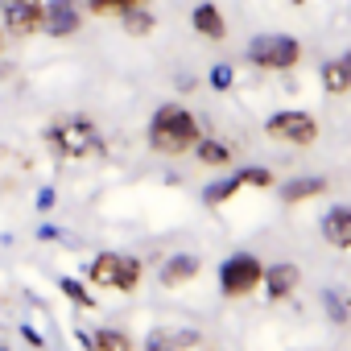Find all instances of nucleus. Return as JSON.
<instances>
[{
  "label": "nucleus",
  "mask_w": 351,
  "mask_h": 351,
  "mask_svg": "<svg viewBox=\"0 0 351 351\" xmlns=\"http://www.w3.org/2000/svg\"><path fill=\"white\" fill-rule=\"evenodd\" d=\"M149 149L161 153V157H182V153H195V145L203 141V128H199V116L182 104H161L149 120Z\"/></svg>",
  "instance_id": "obj_2"
},
{
  "label": "nucleus",
  "mask_w": 351,
  "mask_h": 351,
  "mask_svg": "<svg viewBox=\"0 0 351 351\" xmlns=\"http://www.w3.org/2000/svg\"><path fill=\"white\" fill-rule=\"evenodd\" d=\"M322 191H326L322 178H293L289 186H281V199H285V203H306V199H314V195H322Z\"/></svg>",
  "instance_id": "obj_18"
},
{
  "label": "nucleus",
  "mask_w": 351,
  "mask_h": 351,
  "mask_svg": "<svg viewBox=\"0 0 351 351\" xmlns=\"http://www.w3.org/2000/svg\"><path fill=\"white\" fill-rule=\"evenodd\" d=\"M91 351H136V343L120 330V326H99L91 335Z\"/></svg>",
  "instance_id": "obj_15"
},
{
  "label": "nucleus",
  "mask_w": 351,
  "mask_h": 351,
  "mask_svg": "<svg viewBox=\"0 0 351 351\" xmlns=\"http://www.w3.org/2000/svg\"><path fill=\"white\" fill-rule=\"evenodd\" d=\"M195 157H199L203 165H232V145H228V141H215V136H203V141L195 145Z\"/></svg>",
  "instance_id": "obj_16"
},
{
  "label": "nucleus",
  "mask_w": 351,
  "mask_h": 351,
  "mask_svg": "<svg viewBox=\"0 0 351 351\" xmlns=\"http://www.w3.org/2000/svg\"><path fill=\"white\" fill-rule=\"evenodd\" d=\"M232 79H236V75H232V66H228V62L211 66V87H215V91H228V87H232Z\"/></svg>",
  "instance_id": "obj_23"
},
{
  "label": "nucleus",
  "mask_w": 351,
  "mask_h": 351,
  "mask_svg": "<svg viewBox=\"0 0 351 351\" xmlns=\"http://www.w3.org/2000/svg\"><path fill=\"white\" fill-rule=\"evenodd\" d=\"M265 132L281 145H293V149H306L318 141V120L310 112H298V108H285V112H273Z\"/></svg>",
  "instance_id": "obj_5"
},
{
  "label": "nucleus",
  "mask_w": 351,
  "mask_h": 351,
  "mask_svg": "<svg viewBox=\"0 0 351 351\" xmlns=\"http://www.w3.org/2000/svg\"><path fill=\"white\" fill-rule=\"evenodd\" d=\"M261 285L269 289V298H273V302H281V298H289V293L302 285V269H298V265H289V261L269 265V269H265V277H261Z\"/></svg>",
  "instance_id": "obj_9"
},
{
  "label": "nucleus",
  "mask_w": 351,
  "mask_h": 351,
  "mask_svg": "<svg viewBox=\"0 0 351 351\" xmlns=\"http://www.w3.org/2000/svg\"><path fill=\"white\" fill-rule=\"evenodd\" d=\"M248 62L261 71H293L302 62V42L289 34H261L248 42Z\"/></svg>",
  "instance_id": "obj_4"
},
{
  "label": "nucleus",
  "mask_w": 351,
  "mask_h": 351,
  "mask_svg": "<svg viewBox=\"0 0 351 351\" xmlns=\"http://www.w3.org/2000/svg\"><path fill=\"white\" fill-rule=\"evenodd\" d=\"M199 343V330H169V326H153L145 335V347L141 351H186Z\"/></svg>",
  "instance_id": "obj_12"
},
{
  "label": "nucleus",
  "mask_w": 351,
  "mask_h": 351,
  "mask_svg": "<svg viewBox=\"0 0 351 351\" xmlns=\"http://www.w3.org/2000/svg\"><path fill=\"white\" fill-rule=\"evenodd\" d=\"M5 38H9V34H5V25H0V54H5Z\"/></svg>",
  "instance_id": "obj_25"
},
{
  "label": "nucleus",
  "mask_w": 351,
  "mask_h": 351,
  "mask_svg": "<svg viewBox=\"0 0 351 351\" xmlns=\"http://www.w3.org/2000/svg\"><path fill=\"white\" fill-rule=\"evenodd\" d=\"M141 5H149V0H87V13L91 17H120V13H128V9H141Z\"/></svg>",
  "instance_id": "obj_19"
},
{
  "label": "nucleus",
  "mask_w": 351,
  "mask_h": 351,
  "mask_svg": "<svg viewBox=\"0 0 351 351\" xmlns=\"http://www.w3.org/2000/svg\"><path fill=\"white\" fill-rule=\"evenodd\" d=\"M265 277V265L252 256V252H236L219 265V289L223 298H248Z\"/></svg>",
  "instance_id": "obj_6"
},
{
  "label": "nucleus",
  "mask_w": 351,
  "mask_h": 351,
  "mask_svg": "<svg viewBox=\"0 0 351 351\" xmlns=\"http://www.w3.org/2000/svg\"><path fill=\"white\" fill-rule=\"evenodd\" d=\"M83 0H46V9H42V34L50 38H75L83 29Z\"/></svg>",
  "instance_id": "obj_8"
},
{
  "label": "nucleus",
  "mask_w": 351,
  "mask_h": 351,
  "mask_svg": "<svg viewBox=\"0 0 351 351\" xmlns=\"http://www.w3.org/2000/svg\"><path fill=\"white\" fill-rule=\"evenodd\" d=\"M236 178H240V186H273V173H269V169H261V165L240 169Z\"/></svg>",
  "instance_id": "obj_22"
},
{
  "label": "nucleus",
  "mask_w": 351,
  "mask_h": 351,
  "mask_svg": "<svg viewBox=\"0 0 351 351\" xmlns=\"http://www.w3.org/2000/svg\"><path fill=\"white\" fill-rule=\"evenodd\" d=\"M0 351H9V347H0Z\"/></svg>",
  "instance_id": "obj_26"
},
{
  "label": "nucleus",
  "mask_w": 351,
  "mask_h": 351,
  "mask_svg": "<svg viewBox=\"0 0 351 351\" xmlns=\"http://www.w3.org/2000/svg\"><path fill=\"white\" fill-rule=\"evenodd\" d=\"M54 203H58V195H54L50 186H46V191H38V211H50Z\"/></svg>",
  "instance_id": "obj_24"
},
{
  "label": "nucleus",
  "mask_w": 351,
  "mask_h": 351,
  "mask_svg": "<svg viewBox=\"0 0 351 351\" xmlns=\"http://www.w3.org/2000/svg\"><path fill=\"white\" fill-rule=\"evenodd\" d=\"M199 256L195 252H173L165 265H161V285L165 289H178V285H186V281H195L199 277Z\"/></svg>",
  "instance_id": "obj_11"
},
{
  "label": "nucleus",
  "mask_w": 351,
  "mask_h": 351,
  "mask_svg": "<svg viewBox=\"0 0 351 351\" xmlns=\"http://www.w3.org/2000/svg\"><path fill=\"white\" fill-rule=\"evenodd\" d=\"M54 285H58V289H62V298H71L75 306H83V310H91V306H95V298H91V289H87V285H83L79 277H58Z\"/></svg>",
  "instance_id": "obj_20"
},
{
  "label": "nucleus",
  "mask_w": 351,
  "mask_h": 351,
  "mask_svg": "<svg viewBox=\"0 0 351 351\" xmlns=\"http://www.w3.org/2000/svg\"><path fill=\"white\" fill-rule=\"evenodd\" d=\"M120 29H124V34H132V38H145V34H153V29H157V17L141 5V9L120 13Z\"/></svg>",
  "instance_id": "obj_17"
},
{
  "label": "nucleus",
  "mask_w": 351,
  "mask_h": 351,
  "mask_svg": "<svg viewBox=\"0 0 351 351\" xmlns=\"http://www.w3.org/2000/svg\"><path fill=\"white\" fill-rule=\"evenodd\" d=\"M42 9L46 0H0V25L9 38H34L42 34Z\"/></svg>",
  "instance_id": "obj_7"
},
{
  "label": "nucleus",
  "mask_w": 351,
  "mask_h": 351,
  "mask_svg": "<svg viewBox=\"0 0 351 351\" xmlns=\"http://www.w3.org/2000/svg\"><path fill=\"white\" fill-rule=\"evenodd\" d=\"M322 240L339 252H351V207H330L322 215Z\"/></svg>",
  "instance_id": "obj_10"
},
{
  "label": "nucleus",
  "mask_w": 351,
  "mask_h": 351,
  "mask_svg": "<svg viewBox=\"0 0 351 351\" xmlns=\"http://www.w3.org/2000/svg\"><path fill=\"white\" fill-rule=\"evenodd\" d=\"M145 277V265L128 252H95L87 265V281L95 289H112V293H132Z\"/></svg>",
  "instance_id": "obj_3"
},
{
  "label": "nucleus",
  "mask_w": 351,
  "mask_h": 351,
  "mask_svg": "<svg viewBox=\"0 0 351 351\" xmlns=\"http://www.w3.org/2000/svg\"><path fill=\"white\" fill-rule=\"evenodd\" d=\"M322 91L326 95H351V54H335L322 62Z\"/></svg>",
  "instance_id": "obj_14"
},
{
  "label": "nucleus",
  "mask_w": 351,
  "mask_h": 351,
  "mask_svg": "<svg viewBox=\"0 0 351 351\" xmlns=\"http://www.w3.org/2000/svg\"><path fill=\"white\" fill-rule=\"evenodd\" d=\"M42 141L62 161H91V157L108 153V141H104V132L91 116H54L42 128Z\"/></svg>",
  "instance_id": "obj_1"
},
{
  "label": "nucleus",
  "mask_w": 351,
  "mask_h": 351,
  "mask_svg": "<svg viewBox=\"0 0 351 351\" xmlns=\"http://www.w3.org/2000/svg\"><path fill=\"white\" fill-rule=\"evenodd\" d=\"M191 25H195V34H199V38H211V42H223V38H228V21H223L219 5H211V0L195 5V13H191Z\"/></svg>",
  "instance_id": "obj_13"
},
{
  "label": "nucleus",
  "mask_w": 351,
  "mask_h": 351,
  "mask_svg": "<svg viewBox=\"0 0 351 351\" xmlns=\"http://www.w3.org/2000/svg\"><path fill=\"white\" fill-rule=\"evenodd\" d=\"M240 191V178H236V173H232V178H223V182H215V186H207V207H219V203H228L232 195Z\"/></svg>",
  "instance_id": "obj_21"
}]
</instances>
